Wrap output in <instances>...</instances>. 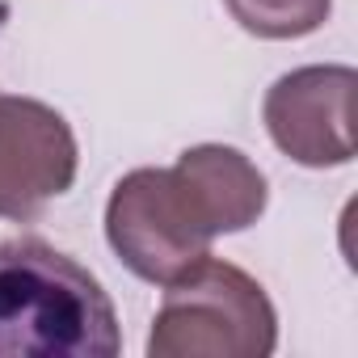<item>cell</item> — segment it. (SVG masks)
Here are the masks:
<instances>
[{
	"instance_id": "277c9868",
	"label": "cell",
	"mask_w": 358,
	"mask_h": 358,
	"mask_svg": "<svg viewBox=\"0 0 358 358\" xmlns=\"http://www.w3.org/2000/svg\"><path fill=\"white\" fill-rule=\"evenodd\" d=\"M76 135L34 97H0V220H34L76 182Z\"/></svg>"
},
{
	"instance_id": "3957f363",
	"label": "cell",
	"mask_w": 358,
	"mask_h": 358,
	"mask_svg": "<svg viewBox=\"0 0 358 358\" xmlns=\"http://www.w3.org/2000/svg\"><path fill=\"white\" fill-rule=\"evenodd\" d=\"M106 241L135 278L169 287L211 257L215 228L177 169H135L106 203Z\"/></svg>"
},
{
	"instance_id": "6da1fadb",
	"label": "cell",
	"mask_w": 358,
	"mask_h": 358,
	"mask_svg": "<svg viewBox=\"0 0 358 358\" xmlns=\"http://www.w3.org/2000/svg\"><path fill=\"white\" fill-rule=\"evenodd\" d=\"M118 312L101 282L47 241H0V358H114Z\"/></svg>"
},
{
	"instance_id": "5b68a950",
	"label": "cell",
	"mask_w": 358,
	"mask_h": 358,
	"mask_svg": "<svg viewBox=\"0 0 358 358\" xmlns=\"http://www.w3.org/2000/svg\"><path fill=\"white\" fill-rule=\"evenodd\" d=\"M358 72L345 64H312L278 76L266 93L262 118L282 156L303 169H337L354 160L350 97Z\"/></svg>"
},
{
	"instance_id": "7a4b0ae2",
	"label": "cell",
	"mask_w": 358,
	"mask_h": 358,
	"mask_svg": "<svg viewBox=\"0 0 358 358\" xmlns=\"http://www.w3.org/2000/svg\"><path fill=\"white\" fill-rule=\"evenodd\" d=\"M274 345L278 316L266 287L215 257L164 287L148 333L152 358H266Z\"/></svg>"
},
{
	"instance_id": "8992f818",
	"label": "cell",
	"mask_w": 358,
	"mask_h": 358,
	"mask_svg": "<svg viewBox=\"0 0 358 358\" xmlns=\"http://www.w3.org/2000/svg\"><path fill=\"white\" fill-rule=\"evenodd\" d=\"M177 173L190 182L194 199L203 203L215 236L228 232H245L262 220L266 203H270V186L266 173L241 152V148H224V143H199L186 148L173 164Z\"/></svg>"
},
{
	"instance_id": "52a82bcc",
	"label": "cell",
	"mask_w": 358,
	"mask_h": 358,
	"mask_svg": "<svg viewBox=\"0 0 358 358\" xmlns=\"http://www.w3.org/2000/svg\"><path fill=\"white\" fill-rule=\"evenodd\" d=\"M224 5L241 30L274 43L308 38L333 13V0H224Z\"/></svg>"
}]
</instances>
